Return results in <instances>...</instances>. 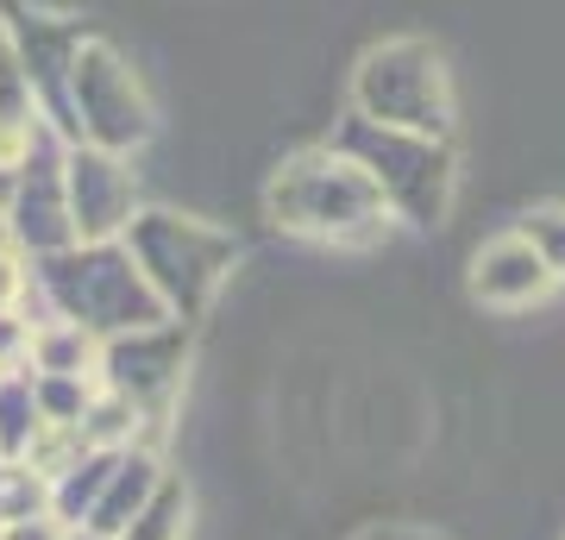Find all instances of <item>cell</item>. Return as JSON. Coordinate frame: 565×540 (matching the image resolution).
I'll return each mask as SVG.
<instances>
[{"label":"cell","mask_w":565,"mask_h":540,"mask_svg":"<svg viewBox=\"0 0 565 540\" xmlns=\"http://www.w3.org/2000/svg\"><path fill=\"white\" fill-rule=\"evenodd\" d=\"M270 214H277V226L302 233V240H333V245H371L396 221L377 195V182L345 151H308V158L282 163L277 182H270Z\"/></svg>","instance_id":"1"},{"label":"cell","mask_w":565,"mask_h":540,"mask_svg":"<svg viewBox=\"0 0 565 540\" xmlns=\"http://www.w3.org/2000/svg\"><path fill=\"white\" fill-rule=\"evenodd\" d=\"M333 151L359 163L364 177L377 182V195L396 221L408 226H440L452 214V189H459V158L452 139H427V133H396L352 114L345 133L333 139Z\"/></svg>","instance_id":"2"},{"label":"cell","mask_w":565,"mask_h":540,"mask_svg":"<svg viewBox=\"0 0 565 540\" xmlns=\"http://www.w3.org/2000/svg\"><path fill=\"white\" fill-rule=\"evenodd\" d=\"M352 114L396 133H427V139H452V76L434 44L422 39H390L364 51L359 76H352Z\"/></svg>","instance_id":"3"},{"label":"cell","mask_w":565,"mask_h":540,"mask_svg":"<svg viewBox=\"0 0 565 540\" xmlns=\"http://www.w3.org/2000/svg\"><path fill=\"white\" fill-rule=\"evenodd\" d=\"M553 289H559V277L546 271V258L522 233H503V240H490L471 258V296L484 301V308H534Z\"/></svg>","instance_id":"4"},{"label":"cell","mask_w":565,"mask_h":540,"mask_svg":"<svg viewBox=\"0 0 565 540\" xmlns=\"http://www.w3.org/2000/svg\"><path fill=\"white\" fill-rule=\"evenodd\" d=\"M515 233H522V240L546 258V271L565 283V201H534L522 221H515Z\"/></svg>","instance_id":"5"},{"label":"cell","mask_w":565,"mask_h":540,"mask_svg":"<svg viewBox=\"0 0 565 540\" xmlns=\"http://www.w3.org/2000/svg\"><path fill=\"white\" fill-rule=\"evenodd\" d=\"M364 540H434V534H408V528H384V534H364Z\"/></svg>","instance_id":"6"}]
</instances>
